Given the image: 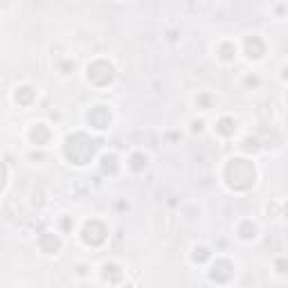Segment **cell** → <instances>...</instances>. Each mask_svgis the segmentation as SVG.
<instances>
[{"label": "cell", "instance_id": "12", "mask_svg": "<svg viewBox=\"0 0 288 288\" xmlns=\"http://www.w3.org/2000/svg\"><path fill=\"white\" fill-rule=\"evenodd\" d=\"M34 97H36V93L30 86H23V88L16 90V102L21 104V106H30V104L34 102Z\"/></svg>", "mask_w": 288, "mask_h": 288}, {"label": "cell", "instance_id": "3", "mask_svg": "<svg viewBox=\"0 0 288 288\" xmlns=\"http://www.w3.org/2000/svg\"><path fill=\"white\" fill-rule=\"evenodd\" d=\"M113 77H115V70H113V65H110L108 61L97 59V61H93V63L88 65V81L90 84H95V86H99V88L108 86L110 81H113Z\"/></svg>", "mask_w": 288, "mask_h": 288}, {"label": "cell", "instance_id": "7", "mask_svg": "<svg viewBox=\"0 0 288 288\" xmlns=\"http://www.w3.org/2000/svg\"><path fill=\"white\" fill-rule=\"evenodd\" d=\"M246 54H248V59H261L266 54V43L259 36H250L246 41Z\"/></svg>", "mask_w": 288, "mask_h": 288}, {"label": "cell", "instance_id": "19", "mask_svg": "<svg viewBox=\"0 0 288 288\" xmlns=\"http://www.w3.org/2000/svg\"><path fill=\"white\" fill-rule=\"evenodd\" d=\"M246 149L250 151V142H248V140H246ZM252 151H257V140H252Z\"/></svg>", "mask_w": 288, "mask_h": 288}, {"label": "cell", "instance_id": "4", "mask_svg": "<svg viewBox=\"0 0 288 288\" xmlns=\"http://www.w3.org/2000/svg\"><path fill=\"white\" fill-rule=\"evenodd\" d=\"M106 237H108V230L102 221H88L84 225V232H81V239L88 246H102L106 241Z\"/></svg>", "mask_w": 288, "mask_h": 288}, {"label": "cell", "instance_id": "6", "mask_svg": "<svg viewBox=\"0 0 288 288\" xmlns=\"http://www.w3.org/2000/svg\"><path fill=\"white\" fill-rule=\"evenodd\" d=\"M232 263L228 261V259H219V261L212 266V272H209V277H212L214 281H219V284H225V281L232 277Z\"/></svg>", "mask_w": 288, "mask_h": 288}, {"label": "cell", "instance_id": "11", "mask_svg": "<svg viewBox=\"0 0 288 288\" xmlns=\"http://www.w3.org/2000/svg\"><path fill=\"white\" fill-rule=\"evenodd\" d=\"M30 137H32V142L41 147V144H45L47 140H50V131H47V126H45V124H36V126L32 128Z\"/></svg>", "mask_w": 288, "mask_h": 288}, {"label": "cell", "instance_id": "1", "mask_svg": "<svg viewBox=\"0 0 288 288\" xmlns=\"http://www.w3.org/2000/svg\"><path fill=\"white\" fill-rule=\"evenodd\" d=\"M99 149V140H93L86 133H75L65 140V158L72 162V165H86V162L93 160L95 151Z\"/></svg>", "mask_w": 288, "mask_h": 288}, {"label": "cell", "instance_id": "2", "mask_svg": "<svg viewBox=\"0 0 288 288\" xmlns=\"http://www.w3.org/2000/svg\"><path fill=\"white\" fill-rule=\"evenodd\" d=\"M225 182L230 189L234 191H246L254 185V167L250 160L243 158H234L225 167Z\"/></svg>", "mask_w": 288, "mask_h": 288}, {"label": "cell", "instance_id": "10", "mask_svg": "<svg viewBox=\"0 0 288 288\" xmlns=\"http://www.w3.org/2000/svg\"><path fill=\"white\" fill-rule=\"evenodd\" d=\"M234 131H237V124H234L232 117H221L219 124H216V133H219V135H223V137L234 135Z\"/></svg>", "mask_w": 288, "mask_h": 288}, {"label": "cell", "instance_id": "8", "mask_svg": "<svg viewBox=\"0 0 288 288\" xmlns=\"http://www.w3.org/2000/svg\"><path fill=\"white\" fill-rule=\"evenodd\" d=\"M38 246H41V250L45 252V254H54L61 248V241H59V237H56V234L45 232L41 239H38Z\"/></svg>", "mask_w": 288, "mask_h": 288}, {"label": "cell", "instance_id": "14", "mask_svg": "<svg viewBox=\"0 0 288 288\" xmlns=\"http://www.w3.org/2000/svg\"><path fill=\"white\" fill-rule=\"evenodd\" d=\"M128 167H131V171H144V167H147V156L144 153H133L131 160H128Z\"/></svg>", "mask_w": 288, "mask_h": 288}, {"label": "cell", "instance_id": "5", "mask_svg": "<svg viewBox=\"0 0 288 288\" xmlns=\"http://www.w3.org/2000/svg\"><path fill=\"white\" fill-rule=\"evenodd\" d=\"M88 122L93 128H106L110 124V110L106 106H95L88 113Z\"/></svg>", "mask_w": 288, "mask_h": 288}, {"label": "cell", "instance_id": "13", "mask_svg": "<svg viewBox=\"0 0 288 288\" xmlns=\"http://www.w3.org/2000/svg\"><path fill=\"white\" fill-rule=\"evenodd\" d=\"M234 56H237V47H234L232 43H223V45L219 47V59L221 61L230 63V61H234Z\"/></svg>", "mask_w": 288, "mask_h": 288}, {"label": "cell", "instance_id": "18", "mask_svg": "<svg viewBox=\"0 0 288 288\" xmlns=\"http://www.w3.org/2000/svg\"><path fill=\"white\" fill-rule=\"evenodd\" d=\"M5 180H7V169H5V165L0 162V189L5 187Z\"/></svg>", "mask_w": 288, "mask_h": 288}, {"label": "cell", "instance_id": "17", "mask_svg": "<svg viewBox=\"0 0 288 288\" xmlns=\"http://www.w3.org/2000/svg\"><path fill=\"white\" fill-rule=\"evenodd\" d=\"M205 259H209V250H207V248H203V246H200V248H196V250H194V261L203 263Z\"/></svg>", "mask_w": 288, "mask_h": 288}, {"label": "cell", "instance_id": "15", "mask_svg": "<svg viewBox=\"0 0 288 288\" xmlns=\"http://www.w3.org/2000/svg\"><path fill=\"white\" fill-rule=\"evenodd\" d=\"M115 171H117V158L108 153L102 158V174H115Z\"/></svg>", "mask_w": 288, "mask_h": 288}, {"label": "cell", "instance_id": "9", "mask_svg": "<svg viewBox=\"0 0 288 288\" xmlns=\"http://www.w3.org/2000/svg\"><path fill=\"white\" fill-rule=\"evenodd\" d=\"M102 277L108 284H117V281H122V270H119L115 263H106V266L102 268Z\"/></svg>", "mask_w": 288, "mask_h": 288}, {"label": "cell", "instance_id": "16", "mask_svg": "<svg viewBox=\"0 0 288 288\" xmlns=\"http://www.w3.org/2000/svg\"><path fill=\"white\" fill-rule=\"evenodd\" d=\"M239 232H241L243 239H254V232H257V228H254L250 221H248V223H243L241 228H239Z\"/></svg>", "mask_w": 288, "mask_h": 288}]
</instances>
